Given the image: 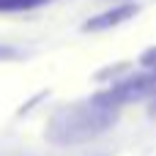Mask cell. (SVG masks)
Listing matches in <instances>:
<instances>
[{
	"instance_id": "cell-1",
	"label": "cell",
	"mask_w": 156,
	"mask_h": 156,
	"mask_svg": "<svg viewBox=\"0 0 156 156\" xmlns=\"http://www.w3.org/2000/svg\"><path fill=\"white\" fill-rule=\"evenodd\" d=\"M112 121H115V115L101 101L88 104V107H71L52 118L47 137L58 145H80V143L101 134Z\"/></svg>"
},
{
	"instance_id": "cell-3",
	"label": "cell",
	"mask_w": 156,
	"mask_h": 156,
	"mask_svg": "<svg viewBox=\"0 0 156 156\" xmlns=\"http://www.w3.org/2000/svg\"><path fill=\"white\" fill-rule=\"evenodd\" d=\"M41 3H49V0H0V11H27Z\"/></svg>"
},
{
	"instance_id": "cell-2",
	"label": "cell",
	"mask_w": 156,
	"mask_h": 156,
	"mask_svg": "<svg viewBox=\"0 0 156 156\" xmlns=\"http://www.w3.org/2000/svg\"><path fill=\"white\" fill-rule=\"evenodd\" d=\"M134 14H137V5H134V3H123V5H118V8H112V11H104V14L88 19V22H85V30H88V33H90V30H107V27H115V25L126 22V19L134 16Z\"/></svg>"
},
{
	"instance_id": "cell-4",
	"label": "cell",
	"mask_w": 156,
	"mask_h": 156,
	"mask_svg": "<svg viewBox=\"0 0 156 156\" xmlns=\"http://www.w3.org/2000/svg\"><path fill=\"white\" fill-rule=\"evenodd\" d=\"M11 55H14L11 49H0V58H11Z\"/></svg>"
}]
</instances>
